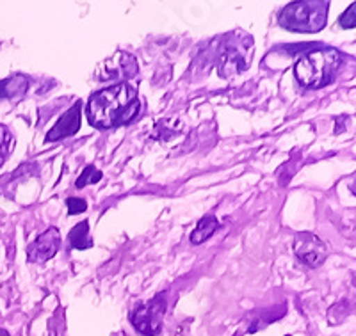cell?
Listing matches in <instances>:
<instances>
[{
  "label": "cell",
  "mask_w": 356,
  "mask_h": 336,
  "mask_svg": "<svg viewBox=\"0 0 356 336\" xmlns=\"http://www.w3.org/2000/svg\"><path fill=\"white\" fill-rule=\"evenodd\" d=\"M66 207H68L70 215H75V214H82V212L88 210V203H86L84 199L68 198L66 199Z\"/></svg>",
  "instance_id": "cell-14"
},
{
  "label": "cell",
  "mask_w": 356,
  "mask_h": 336,
  "mask_svg": "<svg viewBox=\"0 0 356 336\" xmlns=\"http://www.w3.org/2000/svg\"><path fill=\"white\" fill-rule=\"evenodd\" d=\"M13 144H15V139H13L11 132L8 130V126L0 125V166L4 164V160L8 158V155L11 153Z\"/></svg>",
  "instance_id": "cell-12"
},
{
  "label": "cell",
  "mask_w": 356,
  "mask_h": 336,
  "mask_svg": "<svg viewBox=\"0 0 356 336\" xmlns=\"http://www.w3.org/2000/svg\"><path fill=\"white\" fill-rule=\"evenodd\" d=\"M139 109L138 90L127 82H118L89 96L88 118L95 128H116L134 121Z\"/></svg>",
  "instance_id": "cell-1"
},
{
  "label": "cell",
  "mask_w": 356,
  "mask_h": 336,
  "mask_svg": "<svg viewBox=\"0 0 356 336\" xmlns=\"http://www.w3.org/2000/svg\"><path fill=\"white\" fill-rule=\"evenodd\" d=\"M166 313V299L164 296L154 297L148 303L139 304L132 313V326L145 336L159 335L162 328V319Z\"/></svg>",
  "instance_id": "cell-4"
},
{
  "label": "cell",
  "mask_w": 356,
  "mask_h": 336,
  "mask_svg": "<svg viewBox=\"0 0 356 336\" xmlns=\"http://www.w3.org/2000/svg\"><path fill=\"white\" fill-rule=\"evenodd\" d=\"M219 228V221L214 217V215H207V217H203L202 221L198 223V226L195 228V231H193V235H191V244H195V246H198V244L205 242L207 239H211L212 235H214V231Z\"/></svg>",
  "instance_id": "cell-10"
},
{
  "label": "cell",
  "mask_w": 356,
  "mask_h": 336,
  "mask_svg": "<svg viewBox=\"0 0 356 336\" xmlns=\"http://www.w3.org/2000/svg\"><path fill=\"white\" fill-rule=\"evenodd\" d=\"M136 73H138V62H136V59L125 52H118L107 62V75H104V78L134 77Z\"/></svg>",
  "instance_id": "cell-8"
},
{
  "label": "cell",
  "mask_w": 356,
  "mask_h": 336,
  "mask_svg": "<svg viewBox=\"0 0 356 336\" xmlns=\"http://www.w3.org/2000/svg\"><path fill=\"white\" fill-rule=\"evenodd\" d=\"M340 65H342V56L335 49L321 47V49L308 50L298 59L294 66V75L307 90H319L332 84Z\"/></svg>",
  "instance_id": "cell-2"
},
{
  "label": "cell",
  "mask_w": 356,
  "mask_h": 336,
  "mask_svg": "<svg viewBox=\"0 0 356 336\" xmlns=\"http://www.w3.org/2000/svg\"><path fill=\"white\" fill-rule=\"evenodd\" d=\"M294 255L307 267H319L328 256V246L310 231H298L294 235Z\"/></svg>",
  "instance_id": "cell-5"
},
{
  "label": "cell",
  "mask_w": 356,
  "mask_h": 336,
  "mask_svg": "<svg viewBox=\"0 0 356 336\" xmlns=\"http://www.w3.org/2000/svg\"><path fill=\"white\" fill-rule=\"evenodd\" d=\"M81 114H82V103L81 101H77V103H73L72 109L66 110L61 118H59V121L50 128V132L47 134L44 141L56 142L77 134L79 128H81Z\"/></svg>",
  "instance_id": "cell-7"
},
{
  "label": "cell",
  "mask_w": 356,
  "mask_h": 336,
  "mask_svg": "<svg viewBox=\"0 0 356 336\" xmlns=\"http://www.w3.org/2000/svg\"><path fill=\"white\" fill-rule=\"evenodd\" d=\"M355 11H356V4L349 6L348 11H346L344 15L340 17V20H339L340 27H342V28H355V24H356V22H355Z\"/></svg>",
  "instance_id": "cell-15"
},
{
  "label": "cell",
  "mask_w": 356,
  "mask_h": 336,
  "mask_svg": "<svg viewBox=\"0 0 356 336\" xmlns=\"http://www.w3.org/2000/svg\"><path fill=\"white\" fill-rule=\"evenodd\" d=\"M68 242L73 249H88V247L93 246V239L89 235V223L88 221H82L77 226H73V230L70 231Z\"/></svg>",
  "instance_id": "cell-11"
},
{
  "label": "cell",
  "mask_w": 356,
  "mask_h": 336,
  "mask_svg": "<svg viewBox=\"0 0 356 336\" xmlns=\"http://www.w3.org/2000/svg\"><path fill=\"white\" fill-rule=\"evenodd\" d=\"M29 90V78L25 75H11L0 81V100H13L24 96Z\"/></svg>",
  "instance_id": "cell-9"
},
{
  "label": "cell",
  "mask_w": 356,
  "mask_h": 336,
  "mask_svg": "<svg viewBox=\"0 0 356 336\" xmlns=\"http://www.w3.org/2000/svg\"><path fill=\"white\" fill-rule=\"evenodd\" d=\"M0 336H9V333L4 331V329H0Z\"/></svg>",
  "instance_id": "cell-16"
},
{
  "label": "cell",
  "mask_w": 356,
  "mask_h": 336,
  "mask_svg": "<svg viewBox=\"0 0 356 336\" xmlns=\"http://www.w3.org/2000/svg\"><path fill=\"white\" fill-rule=\"evenodd\" d=\"M328 9L330 2H321V0L291 2L280 12L278 24L280 27L287 28L291 33H319L326 27Z\"/></svg>",
  "instance_id": "cell-3"
},
{
  "label": "cell",
  "mask_w": 356,
  "mask_h": 336,
  "mask_svg": "<svg viewBox=\"0 0 356 336\" xmlns=\"http://www.w3.org/2000/svg\"><path fill=\"white\" fill-rule=\"evenodd\" d=\"M61 246V233L57 228H49L34 240L27 249V258L33 264H43L47 260L54 258Z\"/></svg>",
  "instance_id": "cell-6"
},
{
  "label": "cell",
  "mask_w": 356,
  "mask_h": 336,
  "mask_svg": "<svg viewBox=\"0 0 356 336\" xmlns=\"http://www.w3.org/2000/svg\"><path fill=\"white\" fill-rule=\"evenodd\" d=\"M102 180V171H98L95 166H88L84 171H82V174L79 176V180L75 182V187L77 189H82V187H86L88 183H97Z\"/></svg>",
  "instance_id": "cell-13"
}]
</instances>
